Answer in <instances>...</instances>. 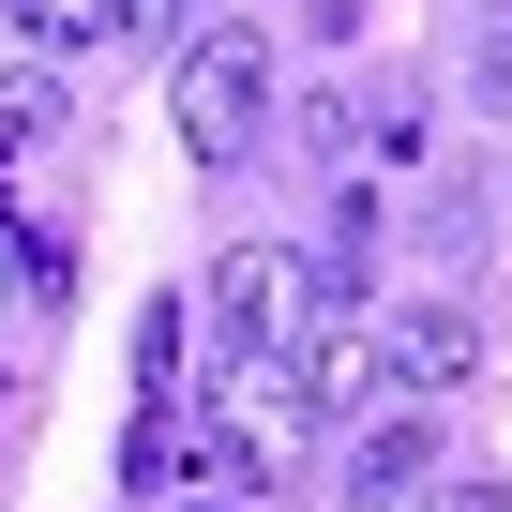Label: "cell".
I'll return each instance as SVG.
<instances>
[{"mask_svg": "<svg viewBox=\"0 0 512 512\" xmlns=\"http://www.w3.org/2000/svg\"><path fill=\"white\" fill-rule=\"evenodd\" d=\"M16 31H31L46 61H76V46H106L121 16H106V0H16Z\"/></svg>", "mask_w": 512, "mask_h": 512, "instance_id": "obj_6", "label": "cell"}, {"mask_svg": "<svg viewBox=\"0 0 512 512\" xmlns=\"http://www.w3.org/2000/svg\"><path fill=\"white\" fill-rule=\"evenodd\" d=\"M317 422H332V407L302 392V362H272V347H226V362H211V407H196V452H211L241 497H272V482L317 452Z\"/></svg>", "mask_w": 512, "mask_h": 512, "instance_id": "obj_1", "label": "cell"}, {"mask_svg": "<svg viewBox=\"0 0 512 512\" xmlns=\"http://www.w3.org/2000/svg\"><path fill=\"white\" fill-rule=\"evenodd\" d=\"M181 512H256V497H241V482H226V497H181Z\"/></svg>", "mask_w": 512, "mask_h": 512, "instance_id": "obj_11", "label": "cell"}, {"mask_svg": "<svg viewBox=\"0 0 512 512\" xmlns=\"http://www.w3.org/2000/svg\"><path fill=\"white\" fill-rule=\"evenodd\" d=\"M482 91L512 106V0H497V31H482Z\"/></svg>", "mask_w": 512, "mask_h": 512, "instance_id": "obj_10", "label": "cell"}, {"mask_svg": "<svg viewBox=\"0 0 512 512\" xmlns=\"http://www.w3.org/2000/svg\"><path fill=\"white\" fill-rule=\"evenodd\" d=\"M407 512H512V482H422Z\"/></svg>", "mask_w": 512, "mask_h": 512, "instance_id": "obj_9", "label": "cell"}, {"mask_svg": "<svg viewBox=\"0 0 512 512\" xmlns=\"http://www.w3.org/2000/svg\"><path fill=\"white\" fill-rule=\"evenodd\" d=\"M422 482H437V422H422V407H377V422L347 437V497H362V512H407Z\"/></svg>", "mask_w": 512, "mask_h": 512, "instance_id": "obj_4", "label": "cell"}, {"mask_svg": "<svg viewBox=\"0 0 512 512\" xmlns=\"http://www.w3.org/2000/svg\"><path fill=\"white\" fill-rule=\"evenodd\" d=\"M467 362H482L467 302H407V317H377V377H407V392H452Z\"/></svg>", "mask_w": 512, "mask_h": 512, "instance_id": "obj_5", "label": "cell"}, {"mask_svg": "<svg viewBox=\"0 0 512 512\" xmlns=\"http://www.w3.org/2000/svg\"><path fill=\"white\" fill-rule=\"evenodd\" d=\"M0 241H16V226H0ZM0 302H16V256H0Z\"/></svg>", "mask_w": 512, "mask_h": 512, "instance_id": "obj_12", "label": "cell"}, {"mask_svg": "<svg viewBox=\"0 0 512 512\" xmlns=\"http://www.w3.org/2000/svg\"><path fill=\"white\" fill-rule=\"evenodd\" d=\"M256 136H272V31H196L181 46V151L196 166H241Z\"/></svg>", "mask_w": 512, "mask_h": 512, "instance_id": "obj_2", "label": "cell"}, {"mask_svg": "<svg viewBox=\"0 0 512 512\" xmlns=\"http://www.w3.org/2000/svg\"><path fill=\"white\" fill-rule=\"evenodd\" d=\"M196 317H211L226 347H272V362H302V332L332 317V287H317V256H287V241H241L226 272L196 287Z\"/></svg>", "mask_w": 512, "mask_h": 512, "instance_id": "obj_3", "label": "cell"}, {"mask_svg": "<svg viewBox=\"0 0 512 512\" xmlns=\"http://www.w3.org/2000/svg\"><path fill=\"white\" fill-rule=\"evenodd\" d=\"M136 482H151V497H166V482H196V422H181V407H151V422H136Z\"/></svg>", "mask_w": 512, "mask_h": 512, "instance_id": "obj_7", "label": "cell"}, {"mask_svg": "<svg viewBox=\"0 0 512 512\" xmlns=\"http://www.w3.org/2000/svg\"><path fill=\"white\" fill-rule=\"evenodd\" d=\"M31 136H61V91L46 76H0V151H31Z\"/></svg>", "mask_w": 512, "mask_h": 512, "instance_id": "obj_8", "label": "cell"}]
</instances>
